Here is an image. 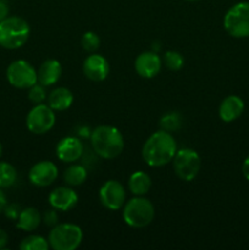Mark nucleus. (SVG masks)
I'll list each match as a JSON object with an SVG mask.
<instances>
[{"mask_svg":"<svg viewBox=\"0 0 249 250\" xmlns=\"http://www.w3.org/2000/svg\"><path fill=\"white\" fill-rule=\"evenodd\" d=\"M42 224V214L36 208H26L20 211L16 220V227L23 232H32Z\"/></svg>","mask_w":249,"mask_h":250,"instance_id":"6ab92c4d","label":"nucleus"},{"mask_svg":"<svg viewBox=\"0 0 249 250\" xmlns=\"http://www.w3.org/2000/svg\"><path fill=\"white\" fill-rule=\"evenodd\" d=\"M176 151L177 143L172 134L160 129L146 139L142 149V156L150 167H161L172 161Z\"/></svg>","mask_w":249,"mask_h":250,"instance_id":"f257e3e1","label":"nucleus"},{"mask_svg":"<svg viewBox=\"0 0 249 250\" xmlns=\"http://www.w3.org/2000/svg\"><path fill=\"white\" fill-rule=\"evenodd\" d=\"M49 204L59 211H70L77 205L78 195L72 188L58 187L49 194Z\"/></svg>","mask_w":249,"mask_h":250,"instance_id":"2eb2a0df","label":"nucleus"},{"mask_svg":"<svg viewBox=\"0 0 249 250\" xmlns=\"http://www.w3.org/2000/svg\"><path fill=\"white\" fill-rule=\"evenodd\" d=\"M59 175L58 166L49 160L39 161L34 164L28 172L29 182L37 187H48L53 185Z\"/></svg>","mask_w":249,"mask_h":250,"instance_id":"9b49d317","label":"nucleus"},{"mask_svg":"<svg viewBox=\"0 0 249 250\" xmlns=\"http://www.w3.org/2000/svg\"><path fill=\"white\" fill-rule=\"evenodd\" d=\"M28 99L36 105L43 104L44 100L46 99V92H45V88H44V85L41 84V83H38V82H37L34 85H32V87L29 88Z\"/></svg>","mask_w":249,"mask_h":250,"instance_id":"bb28decb","label":"nucleus"},{"mask_svg":"<svg viewBox=\"0 0 249 250\" xmlns=\"http://www.w3.org/2000/svg\"><path fill=\"white\" fill-rule=\"evenodd\" d=\"M1 155H2V146L0 144V158H1Z\"/></svg>","mask_w":249,"mask_h":250,"instance_id":"72a5a7b5","label":"nucleus"},{"mask_svg":"<svg viewBox=\"0 0 249 250\" xmlns=\"http://www.w3.org/2000/svg\"><path fill=\"white\" fill-rule=\"evenodd\" d=\"M173 171L180 180L185 182L193 181L202 167V159L199 154L189 148H183L176 151L172 159Z\"/></svg>","mask_w":249,"mask_h":250,"instance_id":"0eeeda50","label":"nucleus"},{"mask_svg":"<svg viewBox=\"0 0 249 250\" xmlns=\"http://www.w3.org/2000/svg\"><path fill=\"white\" fill-rule=\"evenodd\" d=\"M49 242L44 237L38 236V234H31L26 237L20 243V249L21 250H48Z\"/></svg>","mask_w":249,"mask_h":250,"instance_id":"5701e85b","label":"nucleus"},{"mask_svg":"<svg viewBox=\"0 0 249 250\" xmlns=\"http://www.w3.org/2000/svg\"><path fill=\"white\" fill-rule=\"evenodd\" d=\"M7 82L17 89H29L38 82L37 70L26 60H15L6 68Z\"/></svg>","mask_w":249,"mask_h":250,"instance_id":"6e6552de","label":"nucleus"},{"mask_svg":"<svg viewBox=\"0 0 249 250\" xmlns=\"http://www.w3.org/2000/svg\"><path fill=\"white\" fill-rule=\"evenodd\" d=\"M7 205V198L5 195V193L2 192V188H0V214L5 210Z\"/></svg>","mask_w":249,"mask_h":250,"instance_id":"473e14b6","label":"nucleus"},{"mask_svg":"<svg viewBox=\"0 0 249 250\" xmlns=\"http://www.w3.org/2000/svg\"><path fill=\"white\" fill-rule=\"evenodd\" d=\"M82 70L88 80L93 82H102L109 75L110 66L104 56L97 53H90V55L83 61Z\"/></svg>","mask_w":249,"mask_h":250,"instance_id":"f8f14e48","label":"nucleus"},{"mask_svg":"<svg viewBox=\"0 0 249 250\" xmlns=\"http://www.w3.org/2000/svg\"><path fill=\"white\" fill-rule=\"evenodd\" d=\"M164 63L171 71H178L183 67L185 59L182 54L176 50H167L164 54Z\"/></svg>","mask_w":249,"mask_h":250,"instance_id":"b1692460","label":"nucleus"},{"mask_svg":"<svg viewBox=\"0 0 249 250\" xmlns=\"http://www.w3.org/2000/svg\"><path fill=\"white\" fill-rule=\"evenodd\" d=\"M187 1H198V0H187Z\"/></svg>","mask_w":249,"mask_h":250,"instance_id":"f704fd0d","label":"nucleus"},{"mask_svg":"<svg viewBox=\"0 0 249 250\" xmlns=\"http://www.w3.org/2000/svg\"><path fill=\"white\" fill-rule=\"evenodd\" d=\"M56 116L49 105L37 104L29 110L26 117V126L33 134H45L54 127Z\"/></svg>","mask_w":249,"mask_h":250,"instance_id":"1a4fd4ad","label":"nucleus"},{"mask_svg":"<svg viewBox=\"0 0 249 250\" xmlns=\"http://www.w3.org/2000/svg\"><path fill=\"white\" fill-rule=\"evenodd\" d=\"M90 144L98 156L105 160L117 158L124 151V139L114 126H99L90 133Z\"/></svg>","mask_w":249,"mask_h":250,"instance_id":"f03ea898","label":"nucleus"},{"mask_svg":"<svg viewBox=\"0 0 249 250\" xmlns=\"http://www.w3.org/2000/svg\"><path fill=\"white\" fill-rule=\"evenodd\" d=\"M20 211H21V209H20L19 205L16 204L6 205V208H5L4 210L5 215H6L9 219H12V220H17V217H19L20 215Z\"/></svg>","mask_w":249,"mask_h":250,"instance_id":"c85d7f7f","label":"nucleus"},{"mask_svg":"<svg viewBox=\"0 0 249 250\" xmlns=\"http://www.w3.org/2000/svg\"><path fill=\"white\" fill-rule=\"evenodd\" d=\"M244 111V102L237 95H228L219 106V116L224 122H232Z\"/></svg>","mask_w":249,"mask_h":250,"instance_id":"f3484780","label":"nucleus"},{"mask_svg":"<svg viewBox=\"0 0 249 250\" xmlns=\"http://www.w3.org/2000/svg\"><path fill=\"white\" fill-rule=\"evenodd\" d=\"M9 12L10 9L7 2L5 1V0H0V22L4 21V20L9 16Z\"/></svg>","mask_w":249,"mask_h":250,"instance_id":"c756f323","label":"nucleus"},{"mask_svg":"<svg viewBox=\"0 0 249 250\" xmlns=\"http://www.w3.org/2000/svg\"><path fill=\"white\" fill-rule=\"evenodd\" d=\"M181 126V117L180 115L176 114V112H170V114H166L165 116L161 117L160 120V127L161 129L166 132H173L177 131Z\"/></svg>","mask_w":249,"mask_h":250,"instance_id":"a878e982","label":"nucleus"},{"mask_svg":"<svg viewBox=\"0 0 249 250\" xmlns=\"http://www.w3.org/2000/svg\"><path fill=\"white\" fill-rule=\"evenodd\" d=\"M87 177V168L80 164H72L63 172V181L66 182V185L71 186V187H77V186L83 185Z\"/></svg>","mask_w":249,"mask_h":250,"instance_id":"412c9836","label":"nucleus"},{"mask_svg":"<svg viewBox=\"0 0 249 250\" xmlns=\"http://www.w3.org/2000/svg\"><path fill=\"white\" fill-rule=\"evenodd\" d=\"M48 105L54 111H65L73 103V94L65 87H58L48 95Z\"/></svg>","mask_w":249,"mask_h":250,"instance_id":"a211bd4d","label":"nucleus"},{"mask_svg":"<svg viewBox=\"0 0 249 250\" xmlns=\"http://www.w3.org/2000/svg\"><path fill=\"white\" fill-rule=\"evenodd\" d=\"M224 28L234 38L249 37V1H241L229 7L224 16Z\"/></svg>","mask_w":249,"mask_h":250,"instance_id":"423d86ee","label":"nucleus"},{"mask_svg":"<svg viewBox=\"0 0 249 250\" xmlns=\"http://www.w3.org/2000/svg\"><path fill=\"white\" fill-rule=\"evenodd\" d=\"M61 75H62V66L55 59L45 60L37 71V80L38 83L43 84L44 87H50L59 82Z\"/></svg>","mask_w":249,"mask_h":250,"instance_id":"dca6fc26","label":"nucleus"},{"mask_svg":"<svg viewBox=\"0 0 249 250\" xmlns=\"http://www.w3.org/2000/svg\"><path fill=\"white\" fill-rule=\"evenodd\" d=\"M7 243H9V234L4 229H0V249H4Z\"/></svg>","mask_w":249,"mask_h":250,"instance_id":"7c9ffc66","label":"nucleus"},{"mask_svg":"<svg viewBox=\"0 0 249 250\" xmlns=\"http://www.w3.org/2000/svg\"><path fill=\"white\" fill-rule=\"evenodd\" d=\"M151 188V178L144 171H137L129 176L128 189L134 195H145Z\"/></svg>","mask_w":249,"mask_h":250,"instance_id":"aec40b11","label":"nucleus"},{"mask_svg":"<svg viewBox=\"0 0 249 250\" xmlns=\"http://www.w3.org/2000/svg\"><path fill=\"white\" fill-rule=\"evenodd\" d=\"M99 200L103 207L111 211L122 209L126 202L124 187L116 180L106 181L99 189Z\"/></svg>","mask_w":249,"mask_h":250,"instance_id":"9d476101","label":"nucleus"},{"mask_svg":"<svg viewBox=\"0 0 249 250\" xmlns=\"http://www.w3.org/2000/svg\"><path fill=\"white\" fill-rule=\"evenodd\" d=\"M42 222L49 227L56 226L59 224V215L56 210L53 208V209L44 211L43 215H42Z\"/></svg>","mask_w":249,"mask_h":250,"instance_id":"cd10ccee","label":"nucleus"},{"mask_svg":"<svg viewBox=\"0 0 249 250\" xmlns=\"http://www.w3.org/2000/svg\"><path fill=\"white\" fill-rule=\"evenodd\" d=\"M83 153H84V146L77 137H65L56 146V156L62 163H76L82 158Z\"/></svg>","mask_w":249,"mask_h":250,"instance_id":"ddd939ff","label":"nucleus"},{"mask_svg":"<svg viewBox=\"0 0 249 250\" xmlns=\"http://www.w3.org/2000/svg\"><path fill=\"white\" fill-rule=\"evenodd\" d=\"M31 33L28 22L20 16H7L0 22V46L15 50L27 43Z\"/></svg>","mask_w":249,"mask_h":250,"instance_id":"7ed1b4c3","label":"nucleus"},{"mask_svg":"<svg viewBox=\"0 0 249 250\" xmlns=\"http://www.w3.org/2000/svg\"><path fill=\"white\" fill-rule=\"evenodd\" d=\"M124 224L132 229H143L150 225L155 217V208L144 195H136L124 203L122 210Z\"/></svg>","mask_w":249,"mask_h":250,"instance_id":"20e7f679","label":"nucleus"},{"mask_svg":"<svg viewBox=\"0 0 249 250\" xmlns=\"http://www.w3.org/2000/svg\"><path fill=\"white\" fill-rule=\"evenodd\" d=\"M81 45L88 53H95L100 46V38L95 32L88 31L81 38Z\"/></svg>","mask_w":249,"mask_h":250,"instance_id":"393cba45","label":"nucleus"},{"mask_svg":"<svg viewBox=\"0 0 249 250\" xmlns=\"http://www.w3.org/2000/svg\"><path fill=\"white\" fill-rule=\"evenodd\" d=\"M17 180V171L11 164L0 161V188H10Z\"/></svg>","mask_w":249,"mask_h":250,"instance_id":"4be33fe9","label":"nucleus"},{"mask_svg":"<svg viewBox=\"0 0 249 250\" xmlns=\"http://www.w3.org/2000/svg\"><path fill=\"white\" fill-rule=\"evenodd\" d=\"M163 60L156 51H143L134 61L136 72L143 78H153L160 72Z\"/></svg>","mask_w":249,"mask_h":250,"instance_id":"4468645a","label":"nucleus"},{"mask_svg":"<svg viewBox=\"0 0 249 250\" xmlns=\"http://www.w3.org/2000/svg\"><path fill=\"white\" fill-rule=\"evenodd\" d=\"M83 232L75 224H58L51 227L48 242L54 250H75L81 246Z\"/></svg>","mask_w":249,"mask_h":250,"instance_id":"39448f33","label":"nucleus"},{"mask_svg":"<svg viewBox=\"0 0 249 250\" xmlns=\"http://www.w3.org/2000/svg\"><path fill=\"white\" fill-rule=\"evenodd\" d=\"M242 173H243L244 178L249 181V155L244 159L243 165H242Z\"/></svg>","mask_w":249,"mask_h":250,"instance_id":"2f4dec72","label":"nucleus"}]
</instances>
